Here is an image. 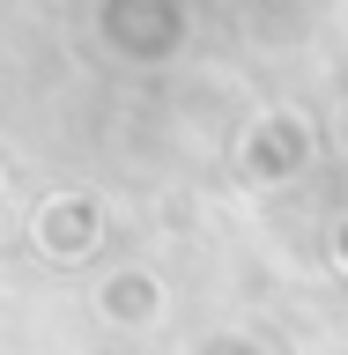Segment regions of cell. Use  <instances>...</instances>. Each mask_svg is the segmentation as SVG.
<instances>
[{"instance_id": "cell-1", "label": "cell", "mask_w": 348, "mask_h": 355, "mask_svg": "<svg viewBox=\"0 0 348 355\" xmlns=\"http://www.w3.org/2000/svg\"><path fill=\"white\" fill-rule=\"evenodd\" d=\"M104 311H111V326H149V318H163V282H149V274L111 282L104 288Z\"/></svg>"}]
</instances>
